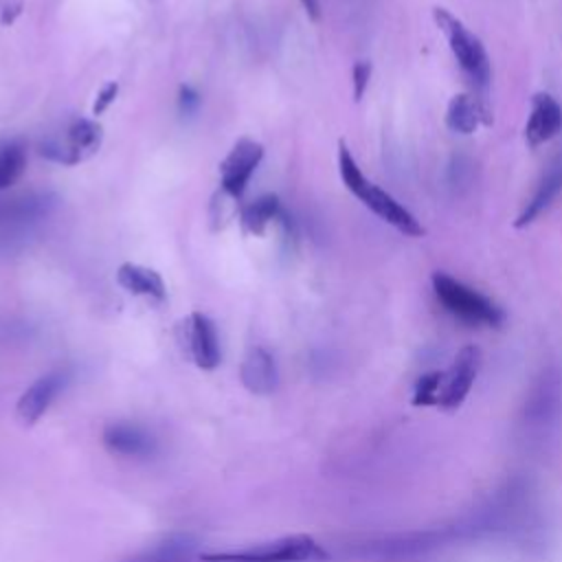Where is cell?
Masks as SVG:
<instances>
[{
    "mask_svg": "<svg viewBox=\"0 0 562 562\" xmlns=\"http://www.w3.org/2000/svg\"><path fill=\"white\" fill-rule=\"evenodd\" d=\"M125 562H206L202 553H195V540L178 533L169 536L160 544H154Z\"/></svg>",
    "mask_w": 562,
    "mask_h": 562,
    "instance_id": "15",
    "label": "cell"
},
{
    "mask_svg": "<svg viewBox=\"0 0 562 562\" xmlns=\"http://www.w3.org/2000/svg\"><path fill=\"white\" fill-rule=\"evenodd\" d=\"M560 191H562V156L558 160H553L547 167V171L540 176L531 198L525 202V206L518 213L514 226L525 228V226L533 224L551 206V202L558 198Z\"/></svg>",
    "mask_w": 562,
    "mask_h": 562,
    "instance_id": "12",
    "label": "cell"
},
{
    "mask_svg": "<svg viewBox=\"0 0 562 562\" xmlns=\"http://www.w3.org/2000/svg\"><path fill=\"white\" fill-rule=\"evenodd\" d=\"M481 369V349L476 345H465L457 351L452 362L441 371H428L417 378L413 386L415 406H432L439 411H457Z\"/></svg>",
    "mask_w": 562,
    "mask_h": 562,
    "instance_id": "1",
    "label": "cell"
},
{
    "mask_svg": "<svg viewBox=\"0 0 562 562\" xmlns=\"http://www.w3.org/2000/svg\"><path fill=\"white\" fill-rule=\"evenodd\" d=\"M116 92H119V83H108V86L99 92V97H97V101H94V105H92V112H94V114L105 112L108 105L116 99Z\"/></svg>",
    "mask_w": 562,
    "mask_h": 562,
    "instance_id": "20",
    "label": "cell"
},
{
    "mask_svg": "<svg viewBox=\"0 0 562 562\" xmlns=\"http://www.w3.org/2000/svg\"><path fill=\"white\" fill-rule=\"evenodd\" d=\"M432 20L443 33L454 61L459 64L463 77L472 88V94H476L481 101L487 103L492 66H490V57L483 42L446 7H435Z\"/></svg>",
    "mask_w": 562,
    "mask_h": 562,
    "instance_id": "3",
    "label": "cell"
},
{
    "mask_svg": "<svg viewBox=\"0 0 562 562\" xmlns=\"http://www.w3.org/2000/svg\"><path fill=\"white\" fill-rule=\"evenodd\" d=\"M261 158H263V147L257 140L241 138L220 165L222 191H226L233 198H239L246 191V184L255 173L257 165L261 162Z\"/></svg>",
    "mask_w": 562,
    "mask_h": 562,
    "instance_id": "8",
    "label": "cell"
},
{
    "mask_svg": "<svg viewBox=\"0 0 562 562\" xmlns=\"http://www.w3.org/2000/svg\"><path fill=\"white\" fill-rule=\"evenodd\" d=\"M26 167V147L22 140L0 145V189L11 187Z\"/></svg>",
    "mask_w": 562,
    "mask_h": 562,
    "instance_id": "18",
    "label": "cell"
},
{
    "mask_svg": "<svg viewBox=\"0 0 562 562\" xmlns=\"http://www.w3.org/2000/svg\"><path fill=\"white\" fill-rule=\"evenodd\" d=\"M182 334H184L189 356L200 369L211 371L220 364L217 329H215V323L209 316H204L200 312H193L182 323Z\"/></svg>",
    "mask_w": 562,
    "mask_h": 562,
    "instance_id": "9",
    "label": "cell"
},
{
    "mask_svg": "<svg viewBox=\"0 0 562 562\" xmlns=\"http://www.w3.org/2000/svg\"><path fill=\"white\" fill-rule=\"evenodd\" d=\"M180 103H182V110H193L198 105V94L191 92L189 88H182V97H180Z\"/></svg>",
    "mask_w": 562,
    "mask_h": 562,
    "instance_id": "21",
    "label": "cell"
},
{
    "mask_svg": "<svg viewBox=\"0 0 562 562\" xmlns=\"http://www.w3.org/2000/svg\"><path fill=\"white\" fill-rule=\"evenodd\" d=\"M103 446L119 457L140 459L149 457L156 450L154 437L138 424L132 422H112L103 428Z\"/></svg>",
    "mask_w": 562,
    "mask_h": 562,
    "instance_id": "11",
    "label": "cell"
},
{
    "mask_svg": "<svg viewBox=\"0 0 562 562\" xmlns=\"http://www.w3.org/2000/svg\"><path fill=\"white\" fill-rule=\"evenodd\" d=\"M283 211L279 206V198L277 195H261L255 202H250L248 206L241 209V224L248 233L252 235H261L266 231V226L279 217Z\"/></svg>",
    "mask_w": 562,
    "mask_h": 562,
    "instance_id": "17",
    "label": "cell"
},
{
    "mask_svg": "<svg viewBox=\"0 0 562 562\" xmlns=\"http://www.w3.org/2000/svg\"><path fill=\"white\" fill-rule=\"evenodd\" d=\"M101 145V125L90 119H77L66 130L64 136H50L42 140L40 154L53 162L77 165L92 156Z\"/></svg>",
    "mask_w": 562,
    "mask_h": 562,
    "instance_id": "6",
    "label": "cell"
},
{
    "mask_svg": "<svg viewBox=\"0 0 562 562\" xmlns=\"http://www.w3.org/2000/svg\"><path fill=\"white\" fill-rule=\"evenodd\" d=\"M68 371L66 369H55L44 375H40L18 400L15 415L24 426H33L57 400V395L64 391L68 384Z\"/></svg>",
    "mask_w": 562,
    "mask_h": 562,
    "instance_id": "7",
    "label": "cell"
},
{
    "mask_svg": "<svg viewBox=\"0 0 562 562\" xmlns=\"http://www.w3.org/2000/svg\"><path fill=\"white\" fill-rule=\"evenodd\" d=\"M116 281L123 290H127L132 294L149 296L156 301H165V296H167L160 274L154 272L151 268H145L138 263H123L116 272Z\"/></svg>",
    "mask_w": 562,
    "mask_h": 562,
    "instance_id": "16",
    "label": "cell"
},
{
    "mask_svg": "<svg viewBox=\"0 0 562 562\" xmlns=\"http://www.w3.org/2000/svg\"><path fill=\"white\" fill-rule=\"evenodd\" d=\"M202 558L206 562H323L329 553L312 536L294 533L237 551H204Z\"/></svg>",
    "mask_w": 562,
    "mask_h": 562,
    "instance_id": "5",
    "label": "cell"
},
{
    "mask_svg": "<svg viewBox=\"0 0 562 562\" xmlns=\"http://www.w3.org/2000/svg\"><path fill=\"white\" fill-rule=\"evenodd\" d=\"M338 171L340 178L345 182V187L371 211L375 213L382 222H386L389 226H393L395 231H400L406 237H422L426 233V228L422 226V222L404 206L400 204L391 193H386L384 189H380L378 184H373L362 169L358 167L351 149L340 140L338 143Z\"/></svg>",
    "mask_w": 562,
    "mask_h": 562,
    "instance_id": "2",
    "label": "cell"
},
{
    "mask_svg": "<svg viewBox=\"0 0 562 562\" xmlns=\"http://www.w3.org/2000/svg\"><path fill=\"white\" fill-rule=\"evenodd\" d=\"M492 123V112L485 101L472 92L454 94L446 110V125L457 134H472L481 125Z\"/></svg>",
    "mask_w": 562,
    "mask_h": 562,
    "instance_id": "13",
    "label": "cell"
},
{
    "mask_svg": "<svg viewBox=\"0 0 562 562\" xmlns=\"http://www.w3.org/2000/svg\"><path fill=\"white\" fill-rule=\"evenodd\" d=\"M301 4L305 7V11L316 20L318 18V13H321V4H318V0H301Z\"/></svg>",
    "mask_w": 562,
    "mask_h": 562,
    "instance_id": "22",
    "label": "cell"
},
{
    "mask_svg": "<svg viewBox=\"0 0 562 562\" xmlns=\"http://www.w3.org/2000/svg\"><path fill=\"white\" fill-rule=\"evenodd\" d=\"M241 375V384L255 393V395H268L277 389L279 382V373H277V364L274 358L268 349L263 347H252L239 369Z\"/></svg>",
    "mask_w": 562,
    "mask_h": 562,
    "instance_id": "14",
    "label": "cell"
},
{
    "mask_svg": "<svg viewBox=\"0 0 562 562\" xmlns=\"http://www.w3.org/2000/svg\"><path fill=\"white\" fill-rule=\"evenodd\" d=\"M562 132V105L549 94L538 92L531 99L529 119L525 123V140L531 149L549 143Z\"/></svg>",
    "mask_w": 562,
    "mask_h": 562,
    "instance_id": "10",
    "label": "cell"
},
{
    "mask_svg": "<svg viewBox=\"0 0 562 562\" xmlns=\"http://www.w3.org/2000/svg\"><path fill=\"white\" fill-rule=\"evenodd\" d=\"M371 79V64L369 61H356L351 70V83H353V99L360 101L364 97V90L369 88Z\"/></svg>",
    "mask_w": 562,
    "mask_h": 562,
    "instance_id": "19",
    "label": "cell"
},
{
    "mask_svg": "<svg viewBox=\"0 0 562 562\" xmlns=\"http://www.w3.org/2000/svg\"><path fill=\"white\" fill-rule=\"evenodd\" d=\"M432 292L441 307L457 321L470 327H501L505 323V312L492 299L479 290L465 285L463 281L450 277L448 272H432Z\"/></svg>",
    "mask_w": 562,
    "mask_h": 562,
    "instance_id": "4",
    "label": "cell"
}]
</instances>
